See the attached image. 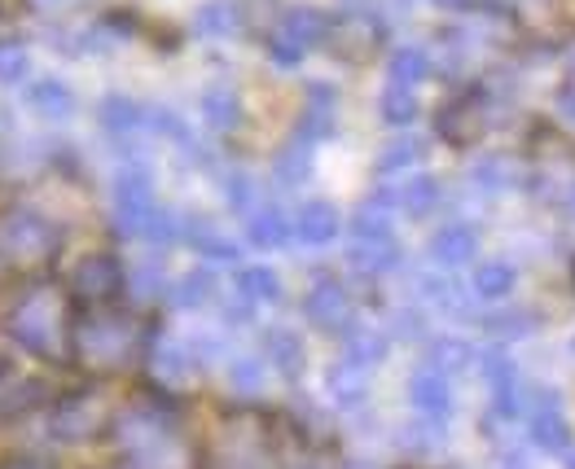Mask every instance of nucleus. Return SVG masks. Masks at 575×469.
<instances>
[{
    "label": "nucleus",
    "instance_id": "f257e3e1",
    "mask_svg": "<svg viewBox=\"0 0 575 469\" xmlns=\"http://www.w3.org/2000/svg\"><path fill=\"white\" fill-rule=\"evenodd\" d=\"M9 334L40 360H53V365L75 360V325L67 312V298L53 285H36L18 298V307L9 312Z\"/></svg>",
    "mask_w": 575,
    "mask_h": 469
},
{
    "label": "nucleus",
    "instance_id": "f03ea898",
    "mask_svg": "<svg viewBox=\"0 0 575 469\" xmlns=\"http://www.w3.org/2000/svg\"><path fill=\"white\" fill-rule=\"evenodd\" d=\"M145 356V325L119 312L75 325V360L93 374H123Z\"/></svg>",
    "mask_w": 575,
    "mask_h": 469
},
{
    "label": "nucleus",
    "instance_id": "7ed1b4c3",
    "mask_svg": "<svg viewBox=\"0 0 575 469\" xmlns=\"http://www.w3.org/2000/svg\"><path fill=\"white\" fill-rule=\"evenodd\" d=\"M128 469H193L190 443L159 417V412H132L119 426Z\"/></svg>",
    "mask_w": 575,
    "mask_h": 469
},
{
    "label": "nucleus",
    "instance_id": "20e7f679",
    "mask_svg": "<svg viewBox=\"0 0 575 469\" xmlns=\"http://www.w3.org/2000/svg\"><path fill=\"white\" fill-rule=\"evenodd\" d=\"M58 255V228L36 211H9L0 220V259L18 268H40Z\"/></svg>",
    "mask_w": 575,
    "mask_h": 469
},
{
    "label": "nucleus",
    "instance_id": "39448f33",
    "mask_svg": "<svg viewBox=\"0 0 575 469\" xmlns=\"http://www.w3.org/2000/svg\"><path fill=\"white\" fill-rule=\"evenodd\" d=\"M110 421H114V404L101 390H71L53 404L49 435L58 443H89L101 430H110Z\"/></svg>",
    "mask_w": 575,
    "mask_h": 469
},
{
    "label": "nucleus",
    "instance_id": "423d86ee",
    "mask_svg": "<svg viewBox=\"0 0 575 469\" xmlns=\"http://www.w3.org/2000/svg\"><path fill=\"white\" fill-rule=\"evenodd\" d=\"M379 44H383V22L370 9H343L325 27V49L352 67H365L379 53Z\"/></svg>",
    "mask_w": 575,
    "mask_h": 469
},
{
    "label": "nucleus",
    "instance_id": "0eeeda50",
    "mask_svg": "<svg viewBox=\"0 0 575 469\" xmlns=\"http://www.w3.org/2000/svg\"><path fill=\"white\" fill-rule=\"evenodd\" d=\"M71 294L84 307H110L123 294V264L114 255H105V251L84 255L75 264V273H71Z\"/></svg>",
    "mask_w": 575,
    "mask_h": 469
},
{
    "label": "nucleus",
    "instance_id": "6e6552de",
    "mask_svg": "<svg viewBox=\"0 0 575 469\" xmlns=\"http://www.w3.org/2000/svg\"><path fill=\"white\" fill-rule=\"evenodd\" d=\"M154 185L150 176L137 167V172H119L114 181V220H119V233L128 237H145L150 220H154Z\"/></svg>",
    "mask_w": 575,
    "mask_h": 469
},
{
    "label": "nucleus",
    "instance_id": "1a4fd4ad",
    "mask_svg": "<svg viewBox=\"0 0 575 469\" xmlns=\"http://www.w3.org/2000/svg\"><path fill=\"white\" fill-rule=\"evenodd\" d=\"M435 132L453 145V150H471L480 145L483 132H487V101L480 93H462L453 101L440 105V119H435Z\"/></svg>",
    "mask_w": 575,
    "mask_h": 469
},
{
    "label": "nucleus",
    "instance_id": "9d476101",
    "mask_svg": "<svg viewBox=\"0 0 575 469\" xmlns=\"http://www.w3.org/2000/svg\"><path fill=\"white\" fill-rule=\"evenodd\" d=\"M325 27H330V18H321V13L307 9V4H299V9H290L286 18H282V27H278L269 53H273L282 67H294V62L307 53V44L325 40Z\"/></svg>",
    "mask_w": 575,
    "mask_h": 469
},
{
    "label": "nucleus",
    "instance_id": "9b49d317",
    "mask_svg": "<svg viewBox=\"0 0 575 469\" xmlns=\"http://www.w3.org/2000/svg\"><path fill=\"white\" fill-rule=\"evenodd\" d=\"M303 312H307V320H312L316 329H325V334H339V329L352 325V298H347V289L339 282L312 285L307 298H303Z\"/></svg>",
    "mask_w": 575,
    "mask_h": 469
},
{
    "label": "nucleus",
    "instance_id": "f8f14e48",
    "mask_svg": "<svg viewBox=\"0 0 575 469\" xmlns=\"http://www.w3.org/2000/svg\"><path fill=\"white\" fill-rule=\"evenodd\" d=\"M527 426H532V439H536V448H545V452H567V448H572L567 417L558 412V399H554L549 390H536Z\"/></svg>",
    "mask_w": 575,
    "mask_h": 469
},
{
    "label": "nucleus",
    "instance_id": "ddd939ff",
    "mask_svg": "<svg viewBox=\"0 0 575 469\" xmlns=\"http://www.w3.org/2000/svg\"><path fill=\"white\" fill-rule=\"evenodd\" d=\"M408 399H413V408L417 412H426L431 421H440V417H448L453 412V386H448V377L444 369H422V374H413L408 381Z\"/></svg>",
    "mask_w": 575,
    "mask_h": 469
},
{
    "label": "nucleus",
    "instance_id": "4468645a",
    "mask_svg": "<svg viewBox=\"0 0 575 469\" xmlns=\"http://www.w3.org/2000/svg\"><path fill=\"white\" fill-rule=\"evenodd\" d=\"M480 255V237H475V228H466V224H448V228H440L435 237H431V259L440 264V268H462V264H471Z\"/></svg>",
    "mask_w": 575,
    "mask_h": 469
},
{
    "label": "nucleus",
    "instance_id": "2eb2a0df",
    "mask_svg": "<svg viewBox=\"0 0 575 469\" xmlns=\"http://www.w3.org/2000/svg\"><path fill=\"white\" fill-rule=\"evenodd\" d=\"M339 211H334V202H303L299 206V215H294V233H299V242H307V246H330L334 237H339Z\"/></svg>",
    "mask_w": 575,
    "mask_h": 469
},
{
    "label": "nucleus",
    "instance_id": "dca6fc26",
    "mask_svg": "<svg viewBox=\"0 0 575 469\" xmlns=\"http://www.w3.org/2000/svg\"><path fill=\"white\" fill-rule=\"evenodd\" d=\"M299 132H303L307 141L334 132V89H330V84H312V89H307V105H303Z\"/></svg>",
    "mask_w": 575,
    "mask_h": 469
},
{
    "label": "nucleus",
    "instance_id": "f3484780",
    "mask_svg": "<svg viewBox=\"0 0 575 469\" xmlns=\"http://www.w3.org/2000/svg\"><path fill=\"white\" fill-rule=\"evenodd\" d=\"M202 119H206L215 132H233L238 119H242V101H238V93H233L229 84H211V89L202 93Z\"/></svg>",
    "mask_w": 575,
    "mask_h": 469
},
{
    "label": "nucleus",
    "instance_id": "a211bd4d",
    "mask_svg": "<svg viewBox=\"0 0 575 469\" xmlns=\"http://www.w3.org/2000/svg\"><path fill=\"white\" fill-rule=\"evenodd\" d=\"M352 264L361 273H391V268H400V246H395V237H356Z\"/></svg>",
    "mask_w": 575,
    "mask_h": 469
},
{
    "label": "nucleus",
    "instance_id": "6ab92c4d",
    "mask_svg": "<svg viewBox=\"0 0 575 469\" xmlns=\"http://www.w3.org/2000/svg\"><path fill=\"white\" fill-rule=\"evenodd\" d=\"M330 395H334V404H343V408H356V404H365V369L361 365H352V360H343V365H334L330 369Z\"/></svg>",
    "mask_w": 575,
    "mask_h": 469
},
{
    "label": "nucleus",
    "instance_id": "aec40b11",
    "mask_svg": "<svg viewBox=\"0 0 575 469\" xmlns=\"http://www.w3.org/2000/svg\"><path fill=\"white\" fill-rule=\"evenodd\" d=\"M395 206H404L408 215H426L435 202H440V181L435 176H408L400 188H391Z\"/></svg>",
    "mask_w": 575,
    "mask_h": 469
},
{
    "label": "nucleus",
    "instance_id": "412c9836",
    "mask_svg": "<svg viewBox=\"0 0 575 469\" xmlns=\"http://www.w3.org/2000/svg\"><path fill=\"white\" fill-rule=\"evenodd\" d=\"M101 123L123 136V132L145 128V123H150V110H141V105L128 101V96H105V101H101Z\"/></svg>",
    "mask_w": 575,
    "mask_h": 469
},
{
    "label": "nucleus",
    "instance_id": "4be33fe9",
    "mask_svg": "<svg viewBox=\"0 0 575 469\" xmlns=\"http://www.w3.org/2000/svg\"><path fill=\"white\" fill-rule=\"evenodd\" d=\"M44 399H49V386H44L40 377H22L18 386H9V390L0 395V417H22V412L40 408Z\"/></svg>",
    "mask_w": 575,
    "mask_h": 469
},
{
    "label": "nucleus",
    "instance_id": "5701e85b",
    "mask_svg": "<svg viewBox=\"0 0 575 469\" xmlns=\"http://www.w3.org/2000/svg\"><path fill=\"white\" fill-rule=\"evenodd\" d=\"M31 105L44 114V119H71L75 114V96L62 80H40L31 89Z\"/></svg>",
    "mask_w": 575,
    "mask_h": 469
},
{
    "label": "nucleus",
    "instance_id": "b1692460",
    "mask_svg": "<svg viewBox=\"0 0 575 469\" xmlns=\"http://www.w3.org/2000/svg\"><path fill=\"white\" fill-rule=\"evenodd\" d=\"M379 110H383V119L391 128H408V123L417 119V96H413L408 84H395V80H391L383 101H379Z\"/></svg>",
    "mask_w": 575,
    "mask_h": 469
},
{
    "label": "nucleus",
    "instance_id": "393cba45",
    "mask_svg": "<svg viewBox=\"0 0 575 469\" xmlns=\"http://www.w3.org/2000/svg\"><path fill=\"white\" fill-rule=\"evenodd\" d=\"M264 347H269V360H273L286 377H294L303 369V343H299L290 329H273V334L264 338Z\"/></svg>",
    "mask_w": 575,
    "mask_h": 469
},
{
    "label": "nucleus",
    "instance_id": "a878e982",
    "mask_svg": "<svg viewBox=\"0 0 575 469\" xmlns=\"http://www.w3.org/2000/svg\"><path fill=\"white\" fill-rule=\"evenodd\" d=\"M471 181H475L480 188H487V193H501V188H510L514 181H518V172H514V163H510V159L487 154V159H480V163L471 167Z\"/></svg>",
    "mask_w": 575,
    "mask_h": 469
},
{
    "label": "nucleus",
    "instance_id": "bb28decb",
    "mask_svg": "<svg viewBox=\"0 0 575 469\" xmlns=\"http://www.w3.org/2000/svg\"><path fill=\"white\" fill-rule=\"evenodd\" d=\"M286 233H290V220L278 206H264V211L251 215V242H255V246H264V251H269V246H282Z\"/></svg>",
    "mask_w": 575,
    "mask_h": 469
},
{
    "label": "nucleus",
    "instance_id": "cd10ccee",
    "mask_svg": "<svg viewBox=\"0 0 575 469\" xmlns=\"http://www.w3.org/2000/svg\"><path fill=\"white\" fill-rule=\"evenodd\" d=\"M386 356V338L379 329H347V360L370 369Z\"/></svg>",
    "mask_w": 575,
    "mask_h": 469
},
{
    "label": "nucleus",
    "instance_id": "c85d7f7f",
    "mask_svg": "<svg viewBox=\"0 0 575 469\" xmlns=\"http://www.w3.org/2000/svg\"><path fill=\"white\" fill-rule=\"evenodd\" d=\"M238 289H242V298H251V303H278V298H282V282H278L273 268H242Z\"/></svg>",
    "mask_w": 575,
    "mask_h": 469
},
{
    "label": "nucleus",
    "instance_id": "c756f323",
    "mask_svg": "<svg viewBox=\"0 0 575 469\" xmlns=\"http://www.w3.org/2000/svg\"><path fill=\"white\" fill-rule=\"evenodd\" d=\"M426 75H431L426 49H413V44H408V49H400V53L391 58V80H395V84H408V89H413V84H422Z\"/></svg>",
    "mask_w": 575,
    "mask_h": 469
},
{
    "label": "nucleus",
    "instance_id": "7c9ffc66",
    "mask_svg": "<svg viewBox=\"0 0 575 469\" xmlns=\"http://www.w3.org/2000/svg\"><path fill=\"white\" fill-rule=\"evenodd\" d=\"M190 242L202 251V255H211V259H238V246L215 228V224H206V220H193L190 224Z\"/></svg>",
    "mask_w": 575,
    "mask_h": 469
},
{
    "label": "nucleus",
    "instance_id": "2f4dec72",
    "mask_svg": "<svg viewBox=\"0 0 575 469\" xmlns=\"http://www.w3.org/2000/svg\"><path fill=\"white\" fill-rule=\"evenodd\" d=\"M435 369H444V374H462V369H471L480 356H475V347L471 343H462V338H444V343H435Z\"/></svg>",
    "mask_w": 575,
    "mask_h": 469
},
{
    "label": "nucleus",
    "instance_id": "473e14b6",
    "mask_svg": "<svg viewBox=\"0 0 575 469\" xmlns=\"http://www.w3.org/2000/svg\"><path fill=\"white\" fill-rule=\"evenodd\" d=\"M422 159V141L417 136H404V141H391L383 154H379V172L391 176V172H404V167H413Z\"/></svg>",
    "mask_w": 575,
    "mask_h": 469
},
{
    "label": "nucleus",
    "instance_id": "72a5a7b5",
    "mask_svg": "<svg viewBox=\"0 0 575 469\" xmlns=\"http://www.w3.org/2000/svg\"><path fill=\"white\" fill-rule=\"evenodd\" d=\"M514 289V268L510 264H483L475 273V294L480 298H505Z\"/></svg>",
    "mask_w": 575,
    "mask_h": 469
},
{
    "label": "nucleus",
    "instance_id": "f704fd0d",
    "mask_svg": "<svg viewBox=\"0 0 575 469\" xmlns=\"http://www.w3.org/2000/svg\"><path fill=\"white\" fill-rule=\"evenodd\" d=\"M422 294H426L431 303H440L444 312H466V294H462V285L444 282V277H422Z\"/></svg>",
    "mask_w": 575,
    "mask_h": 469
},
{
    "label": "nucleus",
    "instance_id": "c9c22d12",
    "mask_svg": "<svg viewBox=\"0 0 575 469\" xmlns=\"http://www.w3.org/2000/svg\"><path fill=\"white\" fill-rule=\"evenodd\" d=\"M483 329L496 334V338H523V334H532L536 325H532L527 312H501V316H483Z\"/></svg>",
    "mask_w": 575,
    "mask_h": 469
},
{
    "label": "nucleus",
    "instance_id": "e433bc0d",
    "mask_svg": "<svg viewBox=\"0 0 575 469\" xmlns=\"http://www.w3.org/2000/svg\"><path fill=\"white\" fill-rule=\"evenodd\" d=\"M154 369L168 377V381H176V377H185V374H193V369H198V356H190L185 347H168V351H159Z\"/></svg>",
    "mask_w": 575,
    "mask_h": 469
},
{
    "label": "nucleus",
    "instance_id": "4c0bfd02",
    "mask_svg": "<svg viewBox=\"0 0 575 469\" xmlns=\"http://www.w3.org/2000/svg\"><path fill=\"white\" fill-rule=\"evenodd\" d=\"M307 167H312V150H303V145H290L286 154L278 159V176H282L286 185H299V181L307 176Z\"/></svg>",
    "mask_w": 575,
    "mask_h": 469
},
{
    "label": "nucleus",
    "instance_id": "58836bf2",
    "mask_svg": "<svg viewBox=\"0 0 575 469\" xmlns=\"http://www.w3.org/2000/svg\"><path fill=\"white\" fill-rule=\"evenodd\" d=\"M211 273H202V268H198V273H190V277H185V282L176 285V303H181V307H198V303H206V298H211Z\"/></svg>",
    "mask_w": 575,
    "mask_h": 469
},
{
    "label": "nucleus",
    "instance_id": "ea45409f",
    "mask_svg": "<svg viewBox=\"0 0 575 469\" xmlns=\"http://www.w3.org/2000/svg\"><path fill=\"white\" fill-rule=\"evenodd\" d=\"M238 27V18H233V9H224V4H206L202 13H198V31H206V35H229Z\"/></svg>",
    "mask_w": 575,
    "mask_h": 469
},
{
    "label": "nucleus",
    "instance_id": "a19ab883",
    "mask_svg": "<svg viewBox=\"0 0 575 469\" xmlns=\"http://www.w3.org/2000/svg\"><path fill=\"white\" fill-rule=\"evenodd\" d=\"M229 381L242 390V395H251V390H260V381H264V360H233V369H229Z\"/></svg>",
    "mask_w": 575,
    "mask_h": 469
},
{
    "label": "nucleus",
    "instance_id": "79ce46f5",
    "mask_svg": "<svg viewBox=\"0 0 575 469\" xmlns=\"http://www.w3.org/2000/svg\"><path fill=\"white\" fill-rule=\"evenodd\" d=\"M27 80V53L18 44H0V84H22Z\"/></svg>",
    "mask_w": 575,
    "mask_h": 469
},
{
    "label": "nucleus",
    "instance_id": "37998d69",
    "mask_svg": "<svg viewBox=\"0 0 575 469\" xmlns=\"http://www.w3.org/2000/svg\"><path fill=\"white\" fill-rule=\"evenodd\" d=\"M224 193H229V202H233V206H251V197H255V185H251V176H233Z\"/></svg>",
    "mask_w": 575,
    "mask_h": 469
},
{
    "label": "nucleus",
    "instance_id": "c03bdc74",
    "mask_svg": "<svg viewBox=\"0 0 575 469\" xmlns=\"http://www.w3.org/2000/svg\"><path fill=\"white\" fill-rule=\"evenodd\" d=\"M0 469H53V466L40 461V457H27V452H9V457H0Z\"/></svg>",
    "mask_w": 575,
    "mask_h": 469
},
{
    "label": "nucleus",
    "instance_id": "a18cd8bd",
    "mask_svg": "<svg viewBox=\"0 0 575 469\" xmlns=\"http://www.w3.org/2000/svg\"><path fill=\"white\" fill-rule=\"evenodd\" d=\"M563 114H567V123L575 128V89L567 96H563Z\"/></svg>",
    "mask_w": 575,
    "mask_h": 469
},
{
    "label": "nucleus",
    "instance_id": "49530a36",
    "mask_svg": "<svg viewBox=\"0 0 575 469\" xmlns=\"http://www.w3.org/2000/svg\"><path fill=\"white\" fill-rule=\"evenodd\" d=\"M440 4H444V9H471L475 0H440Z\"/></svg>",
    "mask_w": 575,
    "mask_h": 469
},
{
    "label": "nucleus",
    "instance_id": "de8ad7c7",
    "mask_svg": "<svg viewBox=\"0 0 575 469\" xmlns=\"http://www.w3.org/2000/svg\"><path fill=\"white\" fill-rule=\"evenodd\" d=\"M563 457H567V469H575V452H572V448H567V452H563Z\"/></svg>",
    "mask_w": 575,
    "mask_h": 469
},
{
    "label": "nucleus",
    "instance_id": "09e8293b",
    "mask_svg": "<svg viewBox=\"0 0 575 469\" xmlns=\"http://www.w3.org/2000/svg\"><path fill=\"white\" fill-rule=\"evenodd\" d=\"M567 211L575 215V188H572V197H567Z\"/></svg>",
    "mask_w": 575,
    "mask_h": 469
},
{
    "label": "nucleus",
    "instance_id": "8fccbe9b",
    "mask_svg": "<svg viewBox=\"0 0 575 469\" xmlns=\"http://www.w3.org/2000/svg\"><path fill=\"white\" fill-rule=\"evenodd\" d=\"M352 469H370V466H352Z\"/></svg>",
    "mask_w": 575,
    "mask_h": 469
},
{
    "label": "nucleus",
    "instance_id": "3c124183",
    "mask_svg": "<svg viewBox=\"0 0 575 469\" xmlns=\"http://www.w3.org/2000/svg\"><path fill=\"white\" fill-rule=\"evenodd\" d=\"M408 469H417V466H408Z\"/></svg>",
    "mask_w": 575,
    "mask_h": 469
}]
</instances>
